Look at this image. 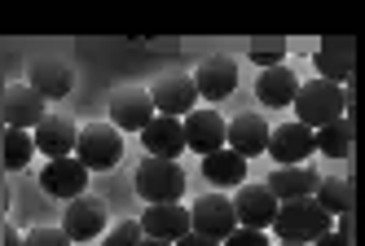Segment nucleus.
Returning a JSON list of instances; mask_svg holds the SVG:
<instances>
[{
	"mask_svg": "<svg viewBox=\"0 0 365 246\" xmlns=\"http://www.w3.org/2000/svg\"><path fill=\"white\" fill-rule=\"evenodd\" d=\"M233 229H238L233 198H225V194H202L190 207V233H202V237H212V242H225Z\"/></svg>",
	"mask_w": 365,
	"mask_h": 246,
	"instance_id": "obj_5",
	"label": "nucleus"
},
{
	"mask_svg": "<svg viewBox=\"0 0 365 246\" xmlns=\"http://www.w3.org/2000/svg\"><path fill=\"white\" fill-rule=\"evenodd\" d=\"M75 158L84 163L88 172H110L123 158V136L115 123H88L80 136H75Z\"/></svg>",
	"mask_w": 365,
	"mask_h": 246,
	"instance_id": "obj_3",
	"label": "nucleus"
},
{
	"mask_svg": "<svg viewBox=\"0 0 365 246\" xmlns=\"http://www.w3.org/2000/svg\"><path fill=\"white\" fill-rule=\"evenodd\" d=\"M233 215H238L242 229H259V233H264L273 225V215H277V198L269 194V185H242L238 198H233Z\"/></svg>",
	"mask_w": 365,
	"mask_h": 246,
	"instance_id": "obj_11",
	"label": "nucleus"
},
{
	"mask_svg": "<svg viewBox=\"0 0 365 246\" xmlns=\"http://www.w3.org/2000/svg\"><path fill=\"white\" fill-rule=\"evenodd\" d=\"M312 198H317L330 215H348L352 211V185L348 180H317V194Z\"/></svg>",
	"mask_w": 365,
	"mask_h": 246,
	"instance_id": "obj_26",
	"label": "nucleus"
},
{
	"mask_svg": "<svg viewBox=\"0 0 365 246\" xmlns=\"http://www.w3.org/2000/svg\"><path fill=\"white\" fill-rule=\"evenodd\" d=\"M317 180H322V176L299 163V168H277L264 185H269V194H273L277 203H295V198H312V194H317Z\"/></svg>",
	"mask_w": 365,
	"mask_h": 246,
	"instance_id": "obj_18",
	"label": "nucleus"
},
{
	"mask_svg": "<svg viewBox=\"0 0 365 246\" xmlns=\"http://www.w3.org/2000/svg\"><path fill=\"white\" fill-rule=\"evenodd\" d=\"M233 88H238V62L233 58H207L194 75V93L207 101H225Z\"/></svg>",
	"mask_w": 365,
	"mask_h": 246,
	"instance_id": "obj_14",
	"label": "nucleus"
},
{
	"mask_svg": "<svg viewBox=\"0 0 365 246\" xmlns=\"http://www.w3.org/2000/svg\"><path fill=\"white\" fill-rule=\"evenodd\" d=\"M141 141H145V158H168V163H176L180 150H185V128H180V119L154 115L141 128Z\"/></svg>",
	"mask_w": 365,
	"mask_h": 246,
	"instance_id": "obj_12",
	"label": "nucleus"
},
{
	"mask_svg": "<svg viewBox=\"0 0 365 246\" xmlns=\"http://www.w3.org/2000/svg\"><path fill=\"white\" fill-rule=\"evenodd\" d=\"M44 119V97L31 93L27 84H14L5 93V128H22V132H31L36 123Z\"/></svg>",
	"mask_w": 365,
	"mask_h": 246,
	"instance_id": "obj_19",
	"label": "nucleus"
},
{
	"mask_svg": "<svg viewBox=\"0 0 365 246\" xmlns=\"http://www.w3.org/2000/svg\"><path fill=\"white\" fill-rule=\"evenodd\" d=\"M251 58H255L259 66H264V71H269V66H282V58H286V44H282V40H269V44H255V48H251Z\"/></svg>",
	"mask_w": 365,
	"mask_h": 246,
	"instance_id": "obj_28",
	"label": "nucleus"
},
{
	"mask_svg": "<svg viewBox=\"0 0 365 246\" xmlns=\"http://www.w3.org/2000/svg\"><path fill=\"white\" fill-rule=\"evenodd\" d=\"M75 123L71 119H62V115H44L36 128H31V145L40 150V154H48V158H66V154H75Z\"/></svg>",
	"mask_w": 365,
	"mask_h": 246,
	"instance_id": "obj_16",
	"label": "nucleus"
},
{
	"mask_svg": "<svg viewBox=\"0 0 365 246\" xmlns=\"http://www.w3.org/2000/svg\"><path fill=\"white\" fill-rule=\"evenodd\" d=\"M101 229H106V203H101V198H88V194L71 198V207H66V215H62V233H66L71 242H88V237H97Z\"/></svg>",
	"mask_w": 365,
	"mask_h": 246,
	"instance_id": "obj_9",
	"label": "nucleus"
},
{
	"mask_svg": "<svg viewBox=\"0 0 365 246\" xmlns=\"http://www.w3.org/2000/svg\"><path fill=\"white\" fill-rule=\"evenodd\" d=\"M137 242H141V225L137 220H119L106 233V242H101V246H137Z\"/></svg>",
	"mask_w": 365,
	"mask_h": 246,
	"instance_id": "obj_27",
	"label": "nucleus"
},
{
	"mask_svg": "<svg viewBox=\"0 0 365 246\" xmlns=\"http://www.w3.org/2000/svg\"><path fill=\"white\" fill-rule=\"evenodd\" d=\"M220 246H269V237L259 233V229H242V225H238V229H233V233L220 242Z\"/></svg>",
	"mask_w": 365,
	"mask_h": 246,
	"instance_id": "obj_30",
	"label": "nucleus"
},
{
	"mask_svg": "<svg viewBox=\"0 0 365 246\" xmlns=\"http://www.w3.org/2000/svg\"><path fill=\"white\" fill-rule=\"evenodd\" d=\"M110 119L119 132H141L150 119H154V101L145 88H119L110 97Z\"/></svg>",
	"mask_w": 365,
	"mask_h": 246,
	"instance_id": "obj_15",
	"label": "nucleus"
},
{
	"mask_svg": "<svg viewBox=\"0 0 365 246\" xmlns=\"http://www.w3.org/2000/svg\"><path fill=\"white\" fill-rule=\"evenodd\" d=\"M71 84H75V75H71V66L66 62H53V58H44V62H36L31 66V93H40L44 101L48 97H66L71 93Z\"/></svg>",
	"mask_w": 365,
	"mask_h": 246,
	"instance_id": "obj_21",
	"label": "nucleus"
},
{
	"mask_svg": "<svg viewBox=\"0 0 365 246\" xmlns=\"http://www.w3.org/2000/svg\"><path fill=\"white\" fill-rule=\"evenodd\" d=\"M225 141H229L233 154L255 158V154H264V145H269V123L259 119V115H238L225 128Z\"/></svg>",
	"mask_w": 365,
	"mask_h": 246,
	"instance_id": "obj_17",
	"label": "nucleus"
},
{
	"mask_svg": "<svg viewBox=\"0 0 365 246\" xmlns=\"http://www.w3.org/2000/svg\"><path fill=\"white\" fill-rule=\"evenodd\" d=\"M202 176L216 180V185H242V180H247V158L233 154V150L225 145V150H216V154L202 158Z\"/></svg>",
	"mask_w": 365,
	"mask_h": 246,
	"instance_id": "obj_22",
	"label": "nucleus"
},
{
	"mask_svg": "<svg viewBox=\"0 0 365 246\" xmlns=\"http://www.w3.org/2000/svg\"><path fill=\"white\" fill-rule=\"evenodd\" d=\"M312 150H322L326 158H348L352 154V119L344 115V119L317 128V132H312Z\"/></svg>",
	"mask_w": 365,
	"mask_h": 246,
	"instance_id": "obj_24",
	"label": "nucleus"
},
{
	"mask_svg": "<svg viewBox=\"0 0 365 246\" xmlns=\"http://www.w3.org/2000/svg\"><path fill=\"white\" fill-rule=\"evenodd\" d=\"M22 246H71V237L62 229H31L22 237Z\"/></svg>",
	"mask_w": 365,
	"mask_h": 246,
	"instance_id": "obj_29",
	"label": "nucleus"
},
{
	"mask_svg": "<svg viewBox=\"0 0 365 246\" xmlns=\"http://www.w3.org/2000/svg\"><path fill=\"white\" fill-rule=\"evenodd\" d=\"M137 246H176V242H159V237H141Z\"/></svg>",
	"mask_w": 365,
	"mask_h": 246,
	"instance_id": "obj_34",
	"label": "nucleus"
},
{
	"mask_svg": "<svg viewBox=\"0 0 365 246\" xmlns=\"http://www.w3.org/2000/svg\"><path fill=\"white\" fill-rule=\"evenodd\" d=\"M273 229L282 242H295V246H308L317 242L322 233H330V211L317 203V198H295V203H277V215H273Z\"/></svg>",
	"mask_w": 365,
	"mask_h": 246,
	"instance_id": "obj_2",
	"label": "nucleus"
},
{
	"mask_svg": "<svg viewBox=\"0 0 365 246\" xmlns=\"http://www.w3.org/2000/svg\"><path fill=\"white\" fill-rule=\"evenodd\" d=\"M137 194L145 198V207H154V203H180V194H185V172H180V163L145 158L141 168H137Z\"/></svg>",
	"mask_w": 365,
	"mask_h": 246,
	"instance_id": "obj_4",
	"label": "nucleus"
},
{
	"mask_svg": "<svg viewBox=\"0 0 365 246\" xmlns=\"http://www.w3.org/2000/svg\"><path fill=\"white\" fill-rule=\"evenodd\" d=\"M264 154L277 158V168H299V163L312 154V128H304V123L269 128V145H264Z\"/></svg>",
	"mask_w": 365,
	"mask_h": 246,
	"instance_id": "obj_7",
	"label": "nucleus"
},
{
	"mask_svg": "<svg viewBox=\"0 0 365 246\" xmlns=\"http://www.w3.org/2000/svg\"><path fill=\"white\" fill-rule=\"evenodd\" d=\"M308 246H352V237H344V233H334V229H330V233H322L317 242H308Z\"/></svg>",
	"mask_w": 365,
	"mask_h": 246,
	"instance_id": "obj_31",
	"label": "nucleus"
},
{
	"mask_svg": "<svg viewBox=\"0 0 365 246\" xmlns=\"http://www.w3.org/2000/svg\"><path fill=\"white\" fill-rule=\"evenodd\" d=\"M295 123H304V128H326V123H334V119H344L352 106H348V93L339 88V84H330V79H308V84H299V93H295Z\"/></svg>",
	"mask_w": 365,
	"mask_h": 246,
	"instance_id": "obj_1",
	"label": "nucleus"
},
{
	"mask_svg": "<svg viewBox=\"0 0 365 246\" xmlns=\"http://www.w3.org/2000/svg\"><path fill=\"white\" fill-rule=\"evenodd\" d=\"M277 246H295V242H277Z\"/></svg>",
	"mask_w": 365,
	"mask_h": 246,
	"instance_id": "obj_35",
	"label": "nucleus"
},
{
	"mask_svg": "<svg viewBox=\"0 0 365 246\" xmlns=\"http://www.w3.org/2000/svg\"><path fill=\"white\" fill-rule=\"evenodd\" d=\"M176 246H220V242H212V237H202V233H185Z\"/></svg>",
	"mask_w": 365,
	"mask_h": 246,
	"instance_id": "obj_32",
	"label": "nucleus"
},
{
	"mask_svg": "<svg viewBox=\"0 0 365 246\" xmlns=\"http://www.w3.org/2000/svg\"><path fill=\"white\" fill-rule=\"evenodd\" d=\"M180 128H185V150H194L202 158L225 150V119L216 111H190Z\"/></svg>",
	"mask_w": 365,
	"mask_h": 246,
	"instance_id": "obj_13",
	"label": "nucleus"
},
{
	"mask_svg": "<svg viewBox=\"0 0 365 246\" xmlns=\"http://www.w3.org/2000/svg\"><path fill=\"white\" fill-rule=\"evenodd\" d=\"M150 101H154V111H159V115H168V119H180V115H190V111H198V93H194V79H190V75H163L159 84H154Z\"/></svg>",
	"mask_w": 365,
	"mask_h": 246,
	"instance_id": "obj_8",
	"label": "nucleus"
},
{
	"mask_svg": "<svg viewBox=\"0 0 365 246\" xmlns=\"http://www.w3.org/2000/svg\"><path fill=\"white\" fill-rule=\"evenodd\" d=\"M36 145H31V132H22V128H5V145H0V158H5V168L9 172H22L31 163Z\"/></svg>",
	"mask_w": 365,
	"mask_h": 246,
	"instance_id": "obj_25",
	"label": "nucleus"
},
{
	"mask_svg": "<svg viewBox=\"0 0 365 246\" xmlns=\"http://www.w3.org/2000/svg\"><path fill=\"white\" fill-rule=\"evenodd\" d=\"M317 71H322V79H330V84L348 79L352 75V40H326L317 48Z\"/></svg>",
	"mask_w": 365,
	"mask_h": 246,
	"instance_id": "obj_23",
	"label": "nucleus"
},
{
	"mask_svg": "<svg viewBox=\"0 0 365 246\" xmlns=\"http://www.w3.org/2000/svg\"><path fill=\"white\" fill-rule=\"evenodd\" d=\"M141 237H159V242H180L190 233V211L180 207V203H154L145 207L141 215Z\"/></svg>",
	"mask_w": 365,
	"mask_h": 246,
	"instance_id": "obj_10",
	"label": "nucleus"
},
{
	"mask_svg": "<svg viewBox=\"0 0 365 246\" xmlns=\"http://www.w3.org/2000/svg\"><path fill=\"white\" fill-rule=\"evenodd\" d=\"M255 93H259V101H264V106L282 111V106H291V101H295L299 79H295V71H291V66H269L264 75L255 79Z\"/></svg>",
	"mask_w": 365,
	"mask_h": 246,
	"instance_id": "obj_20",
	"label": "nucleus"
},
{
	"mask_svg": "<svg viewBox=\"0 0 365 246\" xmlns=\"http://www.w3.org/2000/svg\"><path fill=\"white\" fill-rule=\"evenodd\" d=\"M40 185H44V194H53V198H80L84 194V185H88V168L75 154L66 158H48V168L40 172Z\"/></svg>",
	"mask_w": 365,
	"mask_h": 246,
	"instance_id": "obj_6",
	"label": "nucleus"
},
{
	"mask_svg": "<svg viewBox=\"0 0 365 246\" xmlns=\"http://www.w3.org/2000/svg\"><path fill=\"white\" fill-rule=\"evenodd\" d=\"M0 246H22V237L14 229H5V233H0Z\"/></svg>",
	"mask_w": 365,
	"mask_h": 246,
	"instance_id": "obj_33",
	"label": "nucleus"
}]
</instances>
